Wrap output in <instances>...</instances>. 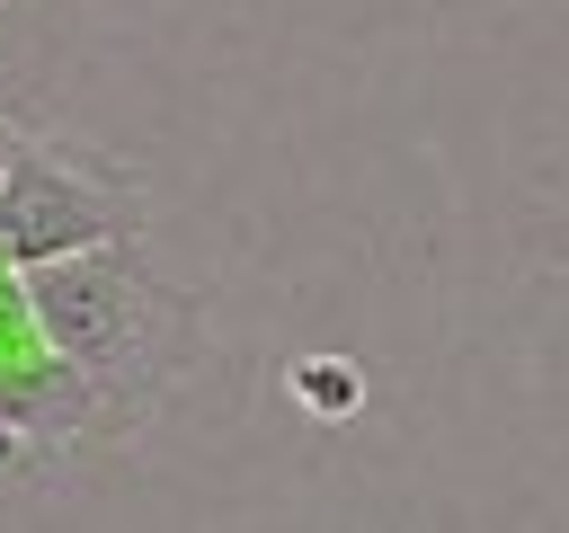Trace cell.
<instances>
[{
    "label": "cell",
    "mask_w": 569,
    "mask_h": 533,
    "mask_svg": "<svg viewBox=\"0 0 569 533\" xmlns=\"http://www.w3.org/2000/svg\"><path fill=\"white\" fill-rule=\"evenodd\" d=\"M293 400L320 409V418H347V409L365 400V373H356L347 355H311V364H293Z\"/></svg>",
    "instance_id": "cell-3"
},
{
    "label": "cell",
    "mask_w": 569,
    "mask_h": 533,
    "mask_svg": "<svg viewBox=\"0 0 569 533\" xmlns=\"http://www.w3.org/2000/svg\"><path fill=\"white\" fill-rule=\"evenodd\" d=\"M18 133H27V124H9V115H0V178H9V160H18Z\"/></svg>",
    "instance_id": "cell-4"
},
{
    "label": "cell",
    "mask_w": 569,
    "mask_h": 533,
    "mask_svg": "<svg viewBox=\"0 0 569 533\" xmlns=\"http://www.w3.org/2000/svg\"><path fill=\"white\" fill-rule=\"evenodd\" d=\"M27 284V311L44 329V346L80 373L89 391V435L116 444L133 435L169 391L178 373L196 364V302L151 275V258L133 240H107V249H71V258H44V266H18Z\"/></svg>",
    "instance_id": "cell-1"
},
{
    "label": "cell",
    "mask_w": 569,
    "mask_h": 533,
    "mask_svg": "<svg viewBox=\"0 0 569 533\" xmlns=\"http://www.w3.org/2000/svg\"><path fill=\"white\" fill-rule=\"evenodd\" d=\"M107 240H142V187L53 133H18V160L0 178V266H44L71 249H107Z\"/></svg>",
    "instance_id": "cell-2"
}]
</instances>
